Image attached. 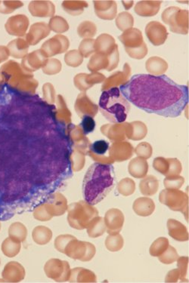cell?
I'll return each mask as SVG.
<instances>
[{
  "mask_svg": "<svg viewBox=\"0 0 189 283\" xmlns=\"http://www.w3.org/2000/svg\"><path fill=\"white\" fill-rule=\"evenodd\" d=\"M82 131L86 135L93 133L95 128V122L94 119L90 116H85L82 118L80 124Z\"/></svg>",
  "mask_w": 189,
  "mask_h": 283,
  "instance_id": "6",
  "label": "cell"
},
{
  "mask_svg": "<svg viewBox=\"0 0 189 283\" xmlns=\"http://www.w3.org/2000/svg\"><path fill=\"white\" fill-rule=\"evenodd\" d=\"M113 165L95 163L89 168L82 183V195L88 204L101 203L115 187Z\"/></svg>",
  "mask_w": 189,
  "mask_h": 283,
  "instance_id": "2",
  "label": "cell"
},
{
  "mask_svg": "<svg viewBox=\"0 0 189 283\" xmlns=\"http://www.w3.org/2000/svg\"><path fill=\"white\" fill-rule=\"evenodd\" d=\"M19 249H20V244L15 243L12 238H7L5 240L2 246L3 253L9 257L15 256L17 252H19Z\"/></svg>",
  "mask_w": 189,
  "mask_h": 283,
  "instance_id": "4",
  "label": "cell"
},
{
  "mask_svg": "<svg viewBox=\"0 0 189 283\" xmlns=\"http://www.w3.org/2000/svg\"><path fill=\"white\" fill-rule=\"evenodd\" d=\"M110 144L108 141L104 140H99V141H95L92 144L91 150L97 155H104L109 149Z\"/></svg>",
  "mask_w": 189,
  "mask_h": 283,
  "instance_id": "5",
  "label": "cell"
},
{
  "mask_svg": "<svg viewBox=\"0 0 189 283\" xmlns=\"http://www.w3.org/2000/svg\"><path fill=\"white\" fill-rule=\"evenodd\" d=\"M125 98L148 114L176 118L189 101L188 86L179 85L165 75L136 74L120 86Z\"/></svg>",
  "mask_w": 189,
  "mask_h": 283,
  "instance_id": "1",
  "label": "cell"
},
{
  "mask_svg": "<svg viewBox=\"0 0 189 283\" xmlns=\"http://www.w3.org/2000/svg\"><path fill=\"white\" fill-rule=\"evenodd\" d=\"M98 106L104 118L112 123L125 122L130 111V102L117 87H113L101 93Z\"/></svg>",
  "mask_w": 189,
  "mask_h": 283,
  "instance_id": "3",
  "label": "cell"
}]
</instances>
